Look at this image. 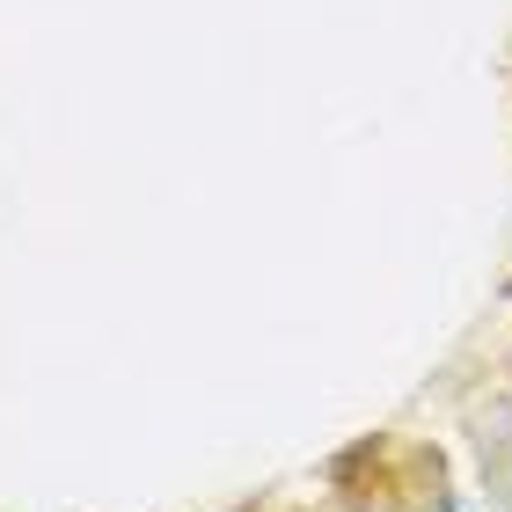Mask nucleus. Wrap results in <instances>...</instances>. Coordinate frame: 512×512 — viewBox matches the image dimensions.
Here are the masks:
<instances>
[]
</instances>
